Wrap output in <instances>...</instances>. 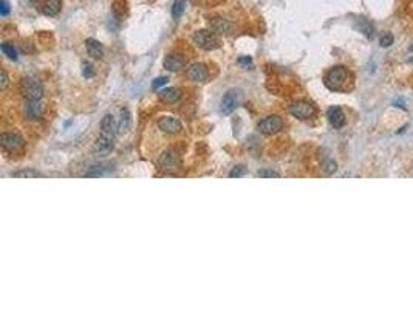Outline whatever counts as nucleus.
Here are the masks:
<instances>
[{
	"label": "nucleus",
	"mask_w": 413,
	"mask_h": 310,
	"mask_svg": "<svg viewBox=\"0 0 413 310\" xmlns=\"http://www.w3.org/2000/svg\"><path fill=\"white\" fill-rule=\"evenodd\" d=\"M116 135V123L113 115L107 113L101 120V134L98 140L94 141V150L96 152H110L113 147V141Z\"/></svg>",
	"instance_id": "f257e3e1"
},
{
	"label": "nucleus",
	"mask_w": 413,
	"mask_h": 310,
	"mask_svg": "<svg viewBox=\"0 0 413 310\" xmlns=\"http://www.w3.org/2000/svg\"><path fill=\"white\" fill-rule=\"evenodd\" d=\"M348 70L344 65H336L330 68L327 75H325V87L330 88L333 92H342L345 88V84L348 81Z\"/></svg>",
	"instance_id": "f03ea898"
},
{
	"label": "nucleus",
	"mask_w": 413,
	"mask_h": 310,
	"mask_svg": "<svg viewBox=\"0 0 413 310\" xmlns=\"http://www.w3.org/2000/svg\"><path fill=\"white\" fill-rule=\"evenodd\" d=\"M192 41L197 47L203 48V50H215L220 47V39L217 38L215 31H210V30H198L192 34Z\"/></svg>",
	"instance_id": "7ed1b4c3"
},
{
	"label": "nucleus",
	"mask_w": 413,
	"mask_h": 310,
	"mask_svg": "<svg viewBox=\"0 0 413 310\" xmlns=\"http://www.w3.org/2000/svg\"><path fill=\"white\" fill-rule=\"evenodd\" d=\"M20 87H22V95L25 96V100H30V101L39 100L40 101V98L43 96V85L39 79L34 76L23 78Z\"/></svg>",
	"instance_id": "20e7f679"
},
{
	"label": "nucleus",
	"mask_w": 413,
	"mask_h": 310,
	"mask_svg": "<svg viewBox=\"0 0 413 310\" xmlns=\"http://www.w3.org/2000/svg\"><path fill=\"white\" fill-rule=\"evenodd\" d=\"M23 138L20 134L17 132H3L2 137H0V145H2L3 150L6 152H16L23 147Z\"/></svg>",
	"instance_id": "39448f33"
},
{
	"label": "nucleus",
	"mask_w": 413,
	"mask_h": 310,
	"mask_svg": "<svg viewBox=\"0 0 413 310\" xmlns=\"http://www.w3.org/2000/svg\"><path fill=\"white\" fill-rule=\"evenodd\" d=\"M289 113L293 115L294 118L297 120H310L314 117L316 113V107L311 103H306V101H297L294 103L291 107H289Z\"/></svg>",
	"instance_id": "423d86ee"
},
{
	"label": "nucleus",
	"mask_w": 413,
	"mask_h": 310,
	"mask_svg": "<svg viewBox=\"0 0 413 310\" xmlns=\"http://www.w3.org/2000/svg\"><path fill=\"white\" fill-rule=\"evenodd\" d=\"M259 130L262 132V134L265 135H272V134H277L279 130H282L283 127V121L280 117H277V115H269V117L263 118L260 123H259Z\"/></svg>",
	"instance_id": "0eeeda50"
},
{
	"label": "nucleus",
	"mask_w": 413,
	"mask_h": 310,
	"mask_svg": "<svg viewBox=\"0 0 413 310\" xmlns=\"http://www.w3.org/2000/svg\"><path fill=\"white\" fill-rule=\"evenodd\" d=\"M239 103H240V92L231 88V90H227L222 98V103H220V110H222L223 115H231L237 109Z\"/></svg>",
	"instance_id": "6e6552de"
},
{
	"label": "nucleus",
	"mask_w": 413,
	"mask_h": 310,
	"mask_svg": "<svg viewBox=\"0 0 413 310\" xmlns=\"http://www.w3.org/2000/svg\"><path fill=\"white\" fill-rule=\"evenodd\" d=\"M158 163H160V167L164 171H177L180 169L181 166V158L180 155L175 152V150H166V152L161 154L160 160H158Z\"/></svg>",
	"instance_id": "1a4fd4ad"
},
{
	"label": "nucleus",
	"mask_w": 413,
	"mask_h": 310,
	"mask_svg": "<svg viewBox=\"0 0 413 310\" xmlns=\"http://www.w3.org/2000/svg\"><path fill=\"white\" fill-rule=\"evenodd\" d=\"M158 127H160L164 134H177V132L183 130V124L180 120L173 117H161L158 120Z\"/></svg>",
	"instance_id": "9d476101"
},
{
	"label": "nucleus",
	"mask_w": 413,
	"mask_h": 310,
	"mask_svg": "<svg viewBox=\"0 0 413 310\" xmlns=\"http://www.w3.org/2000/svg\"><path fill=\"white\" fill-rule=\"evenodd\" d=\"M327 118L335 129H340L345 126V113L339 105H331L327 112Z\"/></svg>",
	"instance_id": "9b49d317"
},
{
	"label": "nucleus",
	"mask_w": 413,
	"mask_h": 310,
	"mask_svg": "<svg viewBox=\"0 0 413 310\" xmlns=\"http://www.w3.org/2000/svg\"><path fill=\"white\" fill-rule=\"evenodd\" d=\"M186 64V59L180 53H170L164 59V68L169 72H180V70Z\"/></svg>",
	"instance_id": "f8f14e48"
},
{
	"label": "nucleus",
	"mask_w": 413,
	"mask_h": 310,
	"mask_svg": "<svg viewBox=\"0 0 413 310\" xmlns=\"http://www.w3.org/2000/svg\"><path fill=\"white\" fill-rule=\"evenodd\" d=\"M25 117L30 121H39L42 118V104L39 100H26L25 103Z\"/></svg>",
	"instance_id": "ddd939ff"
},
{
	"label": "nucleus",
	"mask_w": 413,
	"mask_h": 310,
	"mask_svg": "<svg viewBox=\"0 0 413 310\" xmlns=\"http://www.w3.org/2000/svg\"><path fill=\"white\" fill-rule=\"evenodd\" d=\"M188 78L194 83H205L207 79V68L203 64H194L188 70Z\"/></svg>",
	"instance_id": "4468645a"
},
{
	"label": "nucleus",
	"mask_w": 413,
	"mask_h": 310,
	"mask_svg": "<svg viewBox=\"0 0 413 310\" xmlns=\"http://www.w3.org/2000/svg\"><path fill=\"white\" fill-rule=\"evenodd\" d=\"M85 48H87V53H89V55L94 59H101L104 56L102 43L96 39H87L85 41Z\"/></svg>",
	"instance_id": "2eb2a0df"
},
{
	"label": "nucleus",
	"mask_w": 413,
	"mask_h": 310,
	"mask_svg": "<svg viewBox=\"0 0 413 310\" xmlns=\"http://www.w3.org/2000/svg\"><path fill=\"white\" fill-rule=\"evenodd\" d=\"M62 10V0H47L42 6V13L48 17H55Z\"/></svg>",
	"instance_id": "dca6fc26"
},
{
	"label": "nucleus",
	"mask_w": 413,
	"mask_h": 310,
	"mask_svg": "<svg viewBox=\"0 0 413 310\" xmlns=\"http://www.w3.org/2000/svg\"><path fill=\"white\" fill-rule=\"evenodd\" d=\"M210 26H212V31H215V33H227L232 28L231 22L226 21V19H222V17L214 19L212 22H210Z\"/></svg>",
	"instance_id": "f3484780"
},
{
	"label": "nucleus",
	"mask_w": 413,
	"mask_h": 310,
	"mask_svg": "<svg viewBox=\"0 0 413 310\" xmlns=\"http://www.w3.org/2000/svg\"><path fill=\"white\" fill-rule=\"evenodd\" d=\"M181 93L177 90V88H164V90H161L160 93V98L163 101H168V103H175L180 100Z\"/></svg>",
	"instance_id": "a211bd4d"
},
{
	"label": "nucleus",
	"mask_w": 413,
	"mask_h": 310,
	"mask_svg": "<svg viewBox=\"0 0 413 310\" xmlns=\"http://www.w3.org/2000/svg\"><path fill=\"white\" fill-rule=\"evenodd\" d=\"M131 126V118H130V112L127 109H122L121 110V121H119V126H118V130L121 132V134H124V132H127Z\"/></svg>",
	"instance_id": "6ab92c4d"
},
{
	"label": "nucleus",
	"mask_w": 413,
	"mask_h": 310,
	"mask_svg": "<svg viewBox=\"0 0 413 310\" xmlns=\"http://www.w3.org/2000/svg\"><path fill=\"white\" fill-rule=\"evenodd\" d=\"M357 30L361 31V33H364L368 39L373 38V31H375V30H373V25H372V22H368L367 19H364V17H361V19H359Z\"/></svg>",
	"instance_id": "aec40b11"
},
{
	"label": "nucleus",
	"mask_w": 413,
	"mask_h": 310,
	"mask_svg": "<svg viewBox=\"0 0 413 310\" xmlns=\"http://www.w3.org/2000/svg\"><path fill=\"white\" fill-rule=\"evenodd\" d=\"M184 10H186V0H175L172 6V16L173 19H180L183 16Z\"/></svg>",
	"instance_id": "412c9836"
},
{
	"label": "nucleus",
	"mask_w": 413,
	"mask_h": 310,
	"mask_svg": "<svg viewBox=\"0 0 413 310\" xmlns=\"http://www.w3.org/2000/svg\"><path fill=\"white\" fill-rule=\"evenodd\" d=\"M0 48H2V51H3V55L5 56H8L10 59H13V61H17V51H16V48L13 47V43H8V42H5V43H2V45H0Z\"/></svg>",
	"instance_id": "4be33fe9"
},
{
	"label": "nucleus",
	"mask_w": 413,
	"mask_h": 310,
	"mask_svg": "<svg viewBox=\"0 0 413 310\" xmlns=\"http://www.w3.org/2000/svg\"><path fill=\"white\" fill-rule=\"evenodd\" d=\"M393 41H394V38H393V34L392 33H385L384 36L381 38V41H379V43H381V47H390L392 43H393Z\"/></svg>",
	"instance_id": "5701e85b"
},
{
	"label": "nucleus",
	"mask_w": 413,
	"mask_h": 310,
	"mask_svg": "<svg viewBox=\"0 0 413 310\" xmlns=\"http://www.w3.org/2000/svg\"><path fill=\"white\" fill-rule=\"evenodd\" d=\"M244 174H246V167L244 166H235L234 169L229 172V177H231V179H234V177L237 179V177H243Z\"/></svg>",
	"instance_id": "b1692460"
},
{
	"label": "nucleus",
	"mask_w": 413,
	"mask_h": 310,
	"mask_svg": "<svg viewBox=\"0 0 413 310\" xmlns=\"http://www.w3.org/2000/svg\"><path fill=\"white\" fill-rule=\"evenodd\" d=\"M13 175H14V177H40V174H39V172H36V171H30V169L14 172Z\"/></svg>",
	"instance_id": "393cba45"
},
{
	"label": "nucleus",
	"mask_w": 413,
	"mask_h": 310,
	"mask_svg": "<svg viewBox=\"0 0 413 310\" xmlns=\"http://www.w3.org/2000/svg\"><path fill=\"white\" fill-rule=\"evenodd\" d=\"M168 81H169V79L166 78V76L156 78L155 81H153V84H152V88H153V90H158V88H160V87H163L164 84H168Z\"/></svg>",
	"instance_id": "a878e982"
},
{
	"label": "nucleus",
	"mask_w": 413,
	"mask_h": 310,
	"mask_svg": "<svg viewBox=\"0 0 413 310\" xmlns=\"http://www.w3.org/2000/svg\"><path fill=\"white\" fill-rule=\"evenodd\" d=\"M92 68H93V67H92L90 64H84V65H82V76L87 78V79L93 78V76H94V72H93Z\"/></svg>",
	"instance_id": "bb28decb"
},
{
	"label": "nucleus",
	"mask_w": 413,
	"mask_h": 310,
	"mask_svg": "<svg viewBox=\"0 0 413 310\" xmlns=\"http://www.w3.org/2000/svg\"><path fill=\"white\" fill-rule=\"evenodd\" d=\"M257 177H271V179H272V177H276V179H277V177H280V175H279L277 172H274V171L262 169V171H259V172H257Z\"/></svg>",
	"instance_id": "cd10ccee"
},
{
	"label": "nucleus",
	"mask_w": 413,
	"mask_h": 310,
	"mask_svg": "<svg viewBox=\"0 0 413 310\" xmlns=\"http://www.w3.org/2000/svg\"><path fill=\"white\" fill-rule=\"evenodd\" d=\"M0 14H2L3 17L10 14V3H8V0H2V6H0Z\"/></svg>",
	"instance_id": "c85d7f7f"
},
{
	"label": "nucleus",
	"mask_w": 413,
	"mask_h": 310,
	"mask_svg": "<svg viewBox=\"0 0 413 310\" xmlns=\"http://www.w3.org/2000/svg\"><path fill=\"white\" fill-rule=\"evenodd\" d=\"M239 64H244L246 67H252V59L249 56H243V58H239Z\"/></svg>",
	"instance_id": "c756f323"
},
{
	"label": "nucleus",
	"mask_w": 413,
	"mask_h": 310,
	"mask_svg": "<svg viewBox=\"0 0 413 310\" xmlns=\"http://www.w3.org/2000/svg\"><path fill=\"white\" fill-rule=\"evenodd\" d=\"M6 84H8V76H6L5 70H2V83H0V87H2V90H5Z\"/></svg>",
	"instance_id": "7c9ffc66"
}]
</instances>
